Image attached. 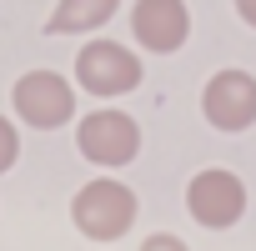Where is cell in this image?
<instances>
[{
  "instance_id": "1",
  "label": "cell",
  "mask_w": 256,
  "mask_h": 251,
  "mask_svg": "<svg viewBox=\"0 0 256 251\" xmlns=\"http://www.w3.org/2000/svg\"><path fill=\"white\" fill-rule=\"evenodd\" d=\"M136 211H141L136 191L110 181V176L86 181L76 191V201H70V221H76V231L86 241H120L126 231L136 226Z\"/></svg>"
},
{
  "instance_id": "2",
  "label": "cell",
  "mask_w": 256,
  "mask_h": 251,
  "mask_svg": "<svg viewBox=\"0 0 256 251\" xmlns=\"http://www.w3.org/2000/svg\"><path fill=\"white\" fill-rule=\"evenodd\" d=\"M76 151L90 166H106V171L126 166V161H136V151H141V126L126 110H90V116H80Z\"/></svg>"
},
{
  "instance_id": "3",
  "label": "cell",
  "mask_w": 256,
  "mask_h": 251,
  "mask_svg": "<svg viewBox=\"0 0 256 251\" xmlns=\"http://www.w3.org/2000/svg\"><path fill=\"white\" fill-rule=\"evenodd\" d=\"M76 80H80V90L110 100V96H126V90L141 86V60L120 40H90L76 56Z\"/></svg>"
},
{
  "instance_id": "4",
  "label": "cell",
  "mask_w": 256,
  "mask_h": 251,
  "mask_svg": "<svg viewBox=\"0 0 256 251\" xmlns=\"http://www.w3.org/2000/svg\"><path fill=\"white\" fill-rule=\"evenodd\" d=\"M186 211H191V221L206 226V231L236 226V221L246 216V186H241V176H231V171H221V166L196 171L191 186H186Z\"/></svg>"
},
{
  "instance_id": "5",
  "label": "cell",
  "mask_w": 256,
  "mask_h": 251,
  "mask_svg": "<svg viewBox=\"0 0 256 251\" xmlns=\"http://www.w3.org/2000/svg\"><path fill=\"white\" fill-rule=\"evenodd\" d=\"M16 116L26 126H36V131H56V126H66L76 116V86L56 70H30L16 80Z\"/></svg>"
},
{
  "instance_id": "6",
  "label": "cell",
  "mask_w": 256,
  "mask_h": 251,
  "mask_svg": "<svg viewBox=\"0 0 256 251\" xmlns=\"http://www.w3.org/2000/svg\"><path fill=\"white\" fill-rule=\"evenodd\" d=\"M201 110L216 131H246L256 120V76L246 70H216L206 80V96H201Z\"/></svg>"
},
{
  "instance_id": "7",
  "label": "cell",
  "mask_w": 256,
  "mask_h": 251,
  "mask_svg": "<svg viewBox=\"0 0 256 251\" xmlns=\"http://www.w3.org/2000/svg\"><path fill=\"white\" fill-rule=\"evenodd\" d=\"M131 36L156 50V56H171L186 46L191 36V10H186V0H136V10H131Z\"/></svg>"
},
{
  "instance_id": "8",
  "label": "cell",
  "mask_w": 256,
  "mask_h": 251,
  "mask_svg": "<svg viewBox=\"0 0 256 251\" xmlns=\"http://www.w3.org/2000/svg\"><path fill=\"white\" fill-rule=\"evenodd\" d=\"M120 0H60V6L50 10L46 30L50 36H86V30H100L110 16H116Z\"/></svg>"
},
{
  "instance_id": "9",
  "label": "cell",
  "mask_w": 256,
  "mask_h": 251,
  "mask_svg": "<svg viewBox=\"0 0 256 251\" xmlns=\"http://www.w3.org/2000/svg\"><path fill=\"white\" fill-rule=\"evenodd\" d=\"M16 156H20V136H16V126L0 116V176L16 166Z\"/></svg>"
},
{
  "instance_id": "10",
  "label": "cell",
  "mask_w": 256,
  "mask_h": 251,
  "mask_svg": "<svg viewBox=\"0 0 256 251\" xmlns=\"http://www.w3.org/2000/svg\"><path fill=\"white\" fill-rule=\"evenodd\" d=\"M141 251H186V241H181V236H171V231H156V236H146V241H141Z\"/></svg>"
},
{
  "instance_id": "11",
  "label": "cell",
  "mask_w": 256,
  "mask_h": 251,
  "mask_svg": "<svg viewBox=\"0 0 256 251\" xmlns=\"http://www.w3.org/2000/svg\"><path fill=\"white\" fill-rule=\"evenodd\" d=\"M236 16H241L246 26H256V0H236Z\"/></svg>"
}]
</instances>
